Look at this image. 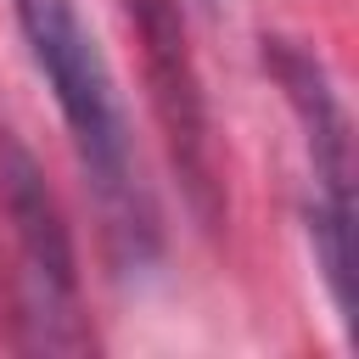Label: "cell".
<instances>
[{
	"label": "cell",
	"instance_id": "obj_2",
	"mask_svg": "<svg viewBox=\"0 0 359 359\" xmlns=\"http://www.w3.org/2000/svg\"><path fill=\"white\" fill-rule=\"evenodd\" d=\"M0 292H6V342L22 353H90L95 331L79 297V252L62 219L56 191L45 185L39 157L0 129Z\"/></svg>",
	"mask_w": 359,
	"mask_h": 359
},
{
	"label": "cell",
	"instance_id": "obj_3",
	"mask_svg": "<svg viewBox=\"0 0 359 359\" xmlns=\"http://www.w3.org/2000/svg\"><path fill=\"white\" fill-rule=\"evenodd\" d=\"M264 67L280 84L297 129H303V151H309V247L320 264V280L331 292V309L342 314V325H353V135H348V112L342 95L331 90V73L314 50H303L297 39L264 34Z\"/></svg>",
	"mask_w": 359,
	"mask_h": 359
},
{
	"label": "cell",
	"instance_id": "obj_1",
	"mask_svg": "<svg viewBox=\"0 0 359 359\" xmlns=\"http://www.w3.org/2000/svg\"><path fill=\"white\" fill-rule=\"evenodd\" d=\"M17 28L28 39L34 67L45 73L56 112L73 135V151L90 174V191L107 219V241L123 264L151 258L157 247V213L140 185V157L129 140V118L112 84V67L95 45V34L79 17V0H11Z\"/></svg>",
	"mask_w": 359,
	"mask_h": 359
},
{
	"label": "cell",
	"instance_id": "obj_4",
	"mask_svg": "<svg viewBox=\"0 0 359 359\" xmlns=\"http://www.w3.org/2000/svg\"><path fill=\"white\" fill-rule=\"evenodd\" d=\"M123 17L140 39L146 95H151V112L163 123L174 174L191 196V213L208 230H219V219H224L219 135H213V112L202 95V73H196L191 45H185V11H180V0H123Z\"/></svg>",
	"mask_w": 359,
	"mask_h": 359
},
{
	"label": "cell",
	"instance_id": "obj_5",
	"mask_svg": "<svg viewBox=\"0 0 359 359\" xmlns=\"http://www.w3.org/2000/svg\"><path fill=\"white\" fill-rule=\"evenodd\" d=\"M202 6H219V0H202Z\"/></svg>",
	"mask_w": 359,
	"mask_h": 359
}]
</instances>
